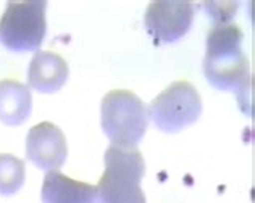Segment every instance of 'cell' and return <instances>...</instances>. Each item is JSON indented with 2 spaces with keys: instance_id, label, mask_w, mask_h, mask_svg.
Returning <instances> with one entry per match:
<instances>
[{
  "instance_id": "5b68a950",
  "label": "cell",
  "mask_w": 255,
  "mask_h": 203,
  "mask_svg": "<svg viewBox=\"0 0 255 203\" xmlns=\"http://www.w3.org/2000/svg\"><path fill=\"white\" fill-rule=\"evenodd\" d=\"M202 113L199 91L187 81H174L152 100L147 114L160 131L178 132L194 124Z\"/></svg>"
},
{
  "instance_id": "52a82bcc",
  "label": "cell",
  "mask_w": 255,
  "mask_h": 203,
  "mask_svg": "<svg viewBox=\"0 0 255 203\" xmlns=\"http://www.w3.org/2000/svg\"><path fill=\"white\" fill-rule=\"evenodd\" d=\"M68 145L58 126L49 121L32 126L26 135V157L39 169L58 171L63 166Z\"/></svg>"
},
{
  "instance_id": "3957f363",
  "label": "cell",
  "mask_w": 255,
  "mask_h": 203,
  "mask_svg": "<svg viewBox=\"0 0 255 203\" xmlns=\"http://www.w3.org/2000/svg\"><path fill=\"white\" fill-rule=\"evenodd\" d=\"M100 121L112 145L136 147L149 126V114L144 102L136 94L118 89L102 99Z\"/></svg>"
},
{
  "instance_id": "6da1fadb",
  "label": "cell",
  "mask_w": 255,
  "mask_h": 203,
  "mask_svg": "<svg viewBox=\"0 0 255 203\" xmlns=\"http://www.w3.org/2000/svg\"><path fill=\"white\" fill-rule=\"evenodd\" d=\"M244 32L233 23L215 24L207 36L204 74L207 81L220 91L238 96L239 106L251 113V70L243 52Z\"/></svg>"
},
{
  "instance_id": "8992f818",
  "label": "cell",
  "mask_w": 255,
  "mask_h": 203,
  "mask_svg": "<svg viewBox=\"0 0 255 203\" xmlns=\"http://www.w3.org/2000/svg\"><path fill=\"white\" fill-rule=\"evenodd\" d=\"M194 13L192 2H150L144 15L145 31L155 45L176 42L191 29Z\"/></svg>"
},
{
  "instance_id": "30bf717a",
  "label": "cell",
  "mask_w": 255,
  "mask_h": 203,
  "mask_svg": "<svg viewBox=\"0 0 255 203\" xmlns=\"http://www.w3.org/2000/svg\"><path fill=\"white\" fill-rule=\"evenodd\" d=\"M32 110L31 89L15 79L0 81V121L6 126H19Z\"/></svg>"
},
{
  "instance_id": "7a4b0ae2",
  "label": "cell",
  "mask_w": 255,
  "mask_h": 203,
  "mask_svg": "<svg viewBox=\"0 0 255 203\" xmlns=\"http://www.w3.org/2000/svg\"><path fill=\"white\" fill-rule=\"evenodd\" d=\"M105 171L97 189V203H147L140 181L145 163L137 147L110 145L107 148Z\"/></svg>"
},
{
  "instance_id": "ba28073f",
  "label": "cell",
  "mask_w": 255,
  "mask_h": 203,
  "mask_svg": "<svg viewBox=\"0 0 255 203\" xmlns=\"http://www.w3.org/2000/svg\"><path fill=\"white\" fill-rule=\"evenodd\" d=\"M68 74L70 68L63 57L55 52L37 50L28 68V84L37 92L52 94L65 86Z\"/></svg>"
},
{
  "instance_id": "277c9868",
  "label": "cell",
  "mask_w": 255,
  "mask_h": 203,
  "mask_svg": "<svg viewBox=\"0 0 255 203\" xmlns=\"http://www.w3.org/2000/svg\"><path fill=\"white\" fill-rule=\"evenodd\" d=\"M45 2H8L0 18V42L11 52H37L47 32Z\"/></svg>"
},
{
  "instance_id": "9c48e42d",
  "label": "cell",
  "mask_w": 255,
  "mask_h": 203,
  "mask_svg": "<svg viewBox=\"0 0 255 203\" xmlns=\"http://www.w3.org/2000/svg\"><path fill=\"white\" fill-rule=\"evenodd\" d=\"M41 199L42 203H97V189L60 171H49L42 182Z\"/></svg>"
},
{
  "instance_id": "8fae6325",
  "label": "cell",
  "mask_w": 255,
  "mask_h": 203,
  "mask_svg": "<svg viewBox=\"0 0 255 203\" xmlns=\"http://www.w3.org/2000/svg\"><path fill=\"white\" fill-rule=\"evenodd\" d=\"M24 161L15 155L0 153V195L16 194L24 184Z\"/></svg>"
}]
</instances>
